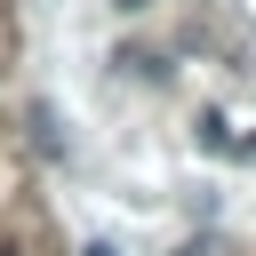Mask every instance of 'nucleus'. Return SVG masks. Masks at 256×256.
I'll return each mask as SVG.
<instances>
[]
</instances>
